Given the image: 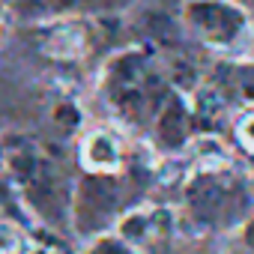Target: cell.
Wrapping results in <instances>:
<instances>
[{
	"label": "cell",
	"instance_id": "obj_4",
	"mask_svg": "<svg viewBox=\"0 0 254 254\" xmlns=\"http://www.w3.org/2000/svg\"><path fill=\"white\" fill-rule=\"evenodd\" d=\"M186 200L194 218L215 224L239 200V183L230 177V165H197L194 177L186 186Z\"/></svg>",
	"mask_w": 254,
	"mask_h": 254
},
{
	"label": "cell",
	"instance_id": "obj_17",
	"mask_svg": "<svg viewBox=\"0 0 254 254\" xmlns=\"http://www.w3.org/2000/svg\"><path fill=\"white\" fill-rule=\"evenodd\" d=\"M0 21H3V6H0Z\"/></svg>",
	"mask_w": 254,
	"mask_h": 254
},
{
	"label": "cell",
	"instance_id": "obj_3",
	"mask_svg": "<svg viewBox=\"0 0 254 254\" xmlns=\"http://www.w3.org/2000/svg\"><path fill=\"white\" fill-rule=\"evenodd\" d=\"M183 21L197 42L215 51H242L251 39L248 12L233 0H189Z\"/></svg>",
	"mask_w": 254,
	"mask_h": 254
},
{
	"label": "cell",
	"instance_id": "obj_7",
	"mask_svg": "<svg viewBox=\"0 0 254 254\" xmlns=\"http://www.w3.org/2000/svg\"><path fill=\"white\" fill-rule=\"evenodd\" d=\"M123 159H126V150H123V141L120 135L108 132V129H96L84 138L81 144V162L90 174L96 177H111L123 168Z\"/></svg>",
	"mask_w": 254,
	"mask_h": 254
},
{
	"label": "cell",
	"instance_id": "obj_15",
	"mask_svg": "<svg viewBox=\"0 0 254 254\" xmlns=\"http://www.w3.org/2000/svg\"><path fill=\"white\" fill-rule=\"evenodd\" d=\"M245 236H248V242H251V245H254V221H251V224H248V230H245Z\"/></svg>",
	"mask_w": 254,
	"mask_h": 254
},
{
	"label": "cell",
	"instance_id": "obj_6",
	"mask_svg": "<svg viewBox=\"0 0 254 254\" xmlns=\"http://www.w3.org/2000/svg\"><path fill=\"white\" fill-rule=\"evenodd\" d=\"M171 236V212L150 206V209H135L120 221V239L135 248H156L159 242H168Z\"/></svg>",
	"mask_w": 254,
	"mask_h": 254
},
{
	"label": "cell",
	"instance_id": "obj_14",
	"mask_svg": "<svg viewBox=\"0 0 254 254\" xmlns=\"http://www.w3.org/2000/svg\"><path fill=\"white\" fill-rule=\"evenodd\" d=\"M36 3H42V6H48V9H66V6L78 3V0H36Z\"/></svg>",
	"mask_w": 254,
	"mask_h": 254
},
{
	"label": "cell",
	"instance_id": "obj_5",
	"mask_svg": "<svg viewBox=\"0 0 254 254\" xmlns=\"http://www.w3.org/2000/svg\"><path fill=\"white\" fill-rule=\"evenodd\" d=\"M117 209V191L114 186L105 180V177H96L81 183V191L75 197V206H72V215H75V224L81 230H96L102 227Z\"/></svg>",
	"mask_w": 254,
	"mask_h": 254
},
{
	"label": "cell",
	"instance_id": "obj_11",
	"mask_svg": "<svg viewBox=\"0 0 254 254\" xmlns=\"http://www.w3.org/2000/svg\"><path fill=\"white\" fill-rule=\"evenodd\" d=\"M24 248H27L24 230L9 218H0V254H24Z\"/></svg>",
	"mask_w": 254,
	"mask_h": 254
},
{
	"label": "cell",
	"instance_id": "obj_13",
	"mask_svg": "<svg viewBox=\"0 0 254 254\" xmlns=\"http://www.w3.org/2000/svg\"><path fill=\"white\" fill-rule=\"evenodd\" d=\"M236 138H239V144L248 153H254V111H248V114L239 117V123H236Z\"/></svg>",
	"mask_w": 254,
	"mask_h": 254
},
{
	"label": "cell",
	"instance_id": "obj_1",
	"mask_svg": "<svg viewBox=\"0 0 254 254\" xmlns=\"http://www.w3.org/2000/svg\"><path fill=\"white\" fill-rule=\"evenodd\" d=\"M168 93L165 72L144 51H123L105 69V99L114 114L132 126H153Z\"/></svg>",
	"mask_w": 254,
	"mask_h": 254
},
{
	"label": "cell",
	"instance_id": "obj_10",
	"mask_svg": "<svg viewBox=\"0 0 254 254\" xmlns=\"http://www.w3.org/2000/svg\"><path fill=\"white\" fill-rule=\"evenodd\" d=\"M215 87L224 93V99L233 93L242 102H254V66H227Z\"/></svg>",
	"mask_w": 254,
	"mask_h": 254
},
{
	"label": "cell",
	"instance_id": "obj_12",
	"mask_svg": "<svg viewBox=\"0 0 254 254\" xmlns=\"http://www.w3.org/2000/svg\"><path fill=\"white\" fill-rule=\"evenodd\" d=\"M87 254H132V248L126 245L120 236H102V239H96L90 245Z\"/></svg>",
	"mask_w": 254,
	"mask_h": 254
},
{
	"label": "cell",
	"instance_id": "obj_8",
	"mask_svg": "<svg viewBox=\"0 0 254 254\" xmlns=\"http://www.w3.org/2000/svg\"><path fill=\"white\" fill-rule=\"evenodd\" d=\"M189 126H191V117H189L186 105L180 102L177 93H168L165 105L159 108V114H156V120H153V129H156L159 141H162L165 147H171V150H174V147H183L186 138H189Z\"/></svg>",
	"mask_w": 254,
	"mask_h": 254
},
{
	"label": "cell",
	"instance_id": "obj_9",
	"mask_svg": "<svg viewBox=\"0 0 254 254\" xmlns=\"http://www.w3.org/2000/svg\"><path fill=\"white\" fill-rule=\"evenodd\" d=\"M84 45H87V39L78 24H57L45 39V48L57 57H78L84 51Z\"/></svg>",
	"mask_w": 254,
	"mask_h": 254
},
{
	"label": "cell",
	"instance_id": "obj_16",
	"mask_svg": "<svg viewBox=\"0 0 254 254\" xmlns=\"http://www.w3.org/2000/svg\"><path fill=\"white\" fill-rule=\"evenodd\" d=\"M30 254H54V251H45V248H39V251H30Z\"/></svg>",
	"mask_w": 254,
	"mask_h": 254
},
{
	"label": "cell",
	"instance_id": "obj_2",
	"mask_svg": "<svg viewBox=\"0 0 254 254\" xmlns=\"http://www.w3.org/2000/svg\"><path fill=\"white\" fill-rule=\"evenodd\" d=\"M0 177H6L24 194V200L42 215L48 212L54 215L66 203L54 165L30 141H21V138L0 141Z\"/></svg>",
	"mask_w": 254,
	"mask_h": 254
}]
</instances>
